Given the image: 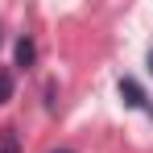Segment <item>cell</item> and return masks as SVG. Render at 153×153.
Listing matches in <instances>:
<instances>
[{
	"label": "cell",
	"instance_id": "cell-1",
	"mask_svg": "<svg viewBox=\"0 0 153 153\" xmlns=\"http://www.w3.org/2000/svg\"><path fill=\"white\" fill-rule=\"evenodd\" d=\"M116 91H120V103H124V108H145V91H141V83H137V79H120V83H116Z\"/></svg>",
	"mask_w": 153,
	"mask_h": 153
},
{
	"label": "cell",
	"instance_id": "cell-2",
	"mask_svg": "<svg viewBox=\"0 0 153 153\" xmlns=\"http://www.w3.org/2000/svg\"><path fill=\"white\" fill-rule=\"evenodd\" d=\"M33 62H37V46H33V37H21V42H17V66L29 71Z\"/></svg>",
	"mask_w": 153,
	"mask_h": 153
},
{
	"label": "cell",
	"instance_id": "cell-3",
	"mask_svg": "<svg viewBox=\"0 0 153 153\" xmlns=\"http://www.w3.org/2000/svg\"><path fill=\"white\" fill-rule=\"evenodd\" d=\"M0 153H21V141H17V128H4V137H0Z\"/></svg>",
	"mask_w": 153,
	"mask_h": 153
},
{
	"label": "cell",
	"instance_id": "cell-4",
	"mask_svg": "<svg viewBox=\"0 0 153 153\" xmlns=\"http://www.w3.org/2000/svg\"><path fill=\"white\" fill-rule=\"evenodd\" d=\"M13 100V71H0V103Z\"/></svg>",
	"mask_w": 153,
	"mask_h": 153
},
{
	"label": "cell",
	"instance_id": "cell-5",
	"mask_svg": "<svg viewBox=\"0 0 153 153\" xmlns=\"http://www.w3.org/2000/svg\"><path fill=\"white\" fill-rule=\"evenodd\" d=\"M149 75H153V50H149Z\"/></svg>",
	"mask_w": 153,
	"mask_h": 153
},
{
	"label": "cell",
	"instance_id": "cell-6",
	"mask_svg": "<svg viewBox=\"0 0 153 153\" xmlns=\"http://www.w3.org/2000/svg\"><path fill=\"white\" fill-rule=\"evenodd\" d=\"M54 153H75V149H54Z\"/></svg>",
	"mask_w": 153,
	"mask_h": 153
}]
</instances>
